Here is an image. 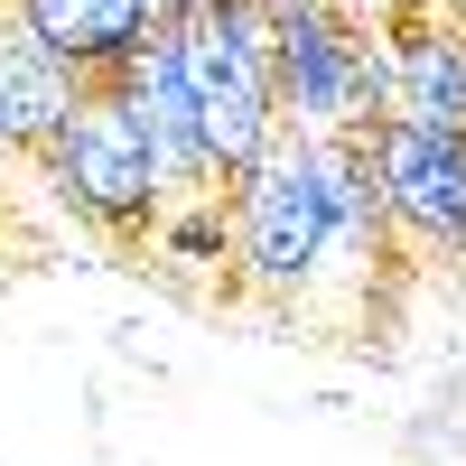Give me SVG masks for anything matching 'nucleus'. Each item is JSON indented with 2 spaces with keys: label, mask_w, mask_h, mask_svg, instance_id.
<instances>
[{
  "label": "nucleus",
  "mask_w": 466,
  "mask_h": 466,
  "mask_svg": "<svg viewBox=\"0 0 466 466\" xmlns=\"http://www.w3.org/2000/svg\"><path fill=\"white\" fill-rule=\"evenodd\" d=\"M168 47L197 94L215 187L252 177L280 149V85H270V0H168Z\"/></svg>",
  "instance_id": "obj_1"
},
{
  "label": "nucleus",
  "mask_w": 466,
  "mask_h": 466,
  "mask_svg": "<svg viewBox=\"0 0 466 466\" xmlns=\"http://www.w3.org/2000/svg\"><path fill=\"white\" fill-rule=\"evenodd\" d=\"M270 85L289 140H364L392 112L382 19H355L345 0H270Z\"/></svg>",
  "instance_id": "obj_2"
},
{
  "label": "nucleus",
  "mask_w": 466,
  "mask_h": 466,
  "mask_svg": "<svg viewBox=\"0 0 466 466\" xmlns=\"http://www.w3.org/2000/svg\"><path fill=\"white\" fill-rule=\"evenodd\" d=\"M224 215H233V280L299 318L336 243V140H280L252 177L224 187Z\"/></svg>",
  "instance_id": "obj_3"
},
{
  "label": "nucleus",
  "mask_w": 466,
  "mask_h": 466,
  "mask_svg": "<svg viewBox=\"0 0 466 466\" xmlns=\"http://www.w3.org/2000/svg\"><path fill=\"white\" fill-rule=\"evenodd\" d=\"M37 159H47V187L75 206V224H94L103 243H149V224L168 206V168L122 85H85Z\"/></svg>",
  "instance_id": "obj_4"
},
{
  "label": "nucleus",
  "mask_w": 466,
  "mask_h": 466,
  "mask_svg": "<svg viewBox=\"0 0 466 466\" xmlns=\"http://www.w3.org/2000/svg\"><path fill=\"white\" fill-rule=\"evenodd\" d=\"M364 159H373V197H382L392 243L430 252V261H466V140L410 131V122H373Z\"/></svg>",
  "instance_id": "obj_5"
},
{
  "label": "nucleus",
  "mask_w": 466,
  "mask_h": 466,
  "mask_svg": "<svg viewBox=\"0 0 466 466\" xmlns=\"http://www.w3.org/2000/svg\"><path fill=\"white\" fill-rule=\"evenodd\" d=\"M159 19L168 0H0V28L47 66H66L75 85H122L140 47L159 37Z\"/></svg>",
  "instance_id": "obj_6"
},
{
  "label": "nucleus",
  "mask_w": 466,
  "mask_h": 466,
  "mask_svg": "<svg viewBox=\"0 0 466 466\" xmlns=\"http://www.w3.org/2000/svg\"><path fill=\"white\" fill-rule=\"evenodd\" d=\"M382 56H392V112L382 122L466 140V19L430 10V0H401L382 19Z\"/></svg>",
  "instance_id": "obj_7"
},
{
  "label": "nucleus",
  "mask_w": 466,
  "mask_h": 466,
  "mask_svg": "<svg viewBox=\"0 0 466 466\" xmlns=\"http://www.w3.org/2000/svg\"><path fill=\"white\" fill-rule=\"evenodd\" d=\"M75 75L66 66H47L37 47H19L10 28H0V159H19V149H47L56 140V122L75 112Z\"/></svg>",
  "instance_id": "obj_8"
}]
</instances>
